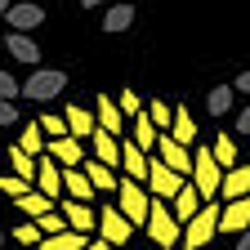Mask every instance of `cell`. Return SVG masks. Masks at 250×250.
Listing matches in <instances>:
<instances>
[{
    "instance_id": "6da1fadb",
    "label": "cell",
    "mask_w": 250,
    "mask_h": 250,
    "mask_svg": "<svg viewBox=\"0 0 250 250\" xmlns=\"http://www.w3.org/2000/svg\"><path fill=\"white\" fill-rule=\"evenodd\" d=\"M219 206H224V197H214V201H201V210L183 224V232H179V246H188V250H201L206 241H214V224H219Z\"/></svg>"
},
{
    "instance_id": "7a4b0ae2",
    "label": "cell",
    "mask_w": 250,
    "mask_h": 250,
    "mask_svg": "<svg viewBox=\"0 0 250 250\" xmlns=\"http://www.w3.org/2000/svg\"><path fill=\"white\" fill-rule=\"evenodd\" d=\"M143 228H147V237H152L156 246H161V250H174V246H179V232H183V224L170 214V201H161V197H152Z\"/></svg>"
},
{
    "instance_id": "3957f363",
    "label": "cell",
    "mask_w": 250,
    "mask_h": 250,
    "mask_svg": "<svg viewBox=\"0 0 250 250\" xmlns=\"http://www.w3.org/2000/svg\"><path fill=\"white\" fill-rule=\"evenodd\" d=\"M147 206H152V192L143 188V179H116V210L130 219L134 228H143V219H147Z\"/></svg>"
},
{
    "instance_id": "277c9868",
    "label": "cell",
    "mask_w": 250,
    "mask_h": 250,
    "mask_svg": "<svg viewBox=\"0 0 250 250\" xmlns=\"http://www.w3.org/2000/svg\"><path fill=\"white\" fill-rule=\"evenodd\" d=\"M62 89H67V72H58V67H36L18 85V94L31 99V103H49V99H58Z\"/></svg>"
},
{
    "instance_id": "5b68a950",
    "label": "cell",
    "mask_w": 250,
    "mask_h": 250,
    "mask_svg": "<svg viewBox=\"0 0 250 250\" xmlns=\"http://www.w3.org/2000/svg\"><path fill=\"white\" fill-rule=\"evenodd\" d=\"M219 179H224V166H219L214 152L201 143V147L192 152V188L201 192V201H214V197H219Z\"/></svg>"
},
{
    "instance_id": "8992f818",
    "label": "cell",
    "mask_w": 250,
    "mask_h": 250,
    "mask_svg": "<svg viewBox=\"0 0 250 250\" xmlns=\"http://www.w3.org/2000/svg\"><path fill=\"white\" fill-rule=\"evenodd\" d=\"M179 183H183V174H174V170L161 161V156H152V152H147V179H143L147 192H152V197H161V201H170V197L179 192Z\"/></svg>"
},
{
    "instance_id": "52a82bcc",
    "label": "cell",
    "mask_w": 250,
    "mask_h": 250,
    "mask_svg": "<svg viewBox=\"0 0 250 250\" xmlns=\"http://www.w3.org/2000/svg\"><path fill=\"white\" fill-rule=\"evenodd\" d=\"M152 152L161 156V161H166V166H170L174 174H183V179L192 174V147H183V143H179V139H170L166 130L156 134V147H152Z\"/></svg>"
},
{
    "instance_id": "ba28073f",
    "label": "cell",
    "mask_w": 250,
    "mask_h": 250,
    "mask_svg": "<svg viewBox=\"0 0 250 250\" xmlns=\"http://www.w3.org/2000/svg\"><path fill=\"white\" fill-rule=\"evenodd\" d=\"M250 224V192H241V197H228L224 206H219V232H228V237H237L241 228Z\"/></svg>"
},
{
    "instance_id": "9c48e42d",
    "label": "cell",
    "mask_w": 250,
    "mask_h": 250,
    "mask_svg": "<svg viewBox=\"0 0 250 250\" xmlns=\"http://www.w3.org/2000/svg\"><path fill=\"white\" fill-rule=\"evenodd\" d=\"M99 237H107L112 246H125V241L134 237V224H130L116 206H107V210H99Z\"/></svg>"
},
{
    "instance_id": "30bf717a",
    "label": "cell",
    "mask_w": 250,
    "mask_h": 250,
    "mask_svg": "<svg viewBox=\"0 0 250 250\" xmlns=\"http://www.w3.org/2000/svg\"><path fill=\"white\" fill-rule=\"evenodd\" d=\"M31 183H36L49 201H58V192H62V170H58L54 156H45V152L36 156V179H31Z\"/></svg>"
},
{
    "instance_id": "8fae6325",
    "label": "cell",
    "mask_w": 250,
    "mask_h": 250,
    "mask_svg": "<svg viewBox=\"0 0 250 250\" xmlns=\"http://www.w3.org/2000/svg\"><path fill=\"white\" fill-rule=\"evenodd\" d=\"M197 210H201V192L192 188V179H183V183H179V192L170 197V214L179 219V224H188Z\"/></svg>"
},
{
    "instance_id": "7c38bea8",
    "label": "cell",
    "mask_w": 250,
    "mask_h": 250,
    "mask_svg": "<svg viewBox=\"0 0 250 250\" xmlns=\"http://www.w3.org/2000/svg\"><path fill=\"white\" fill-rule=\"evenodd\" d=\"M62 219H67V228H81V232H94V228H99L94 206H89V201H76V197L62 201Z\"/></svg>"
},
{
    "instance_id": "4fadbf2b",
    "label": "cell",
    "mask_w": 250,
    "mask_h": 250,
    "mask_svg": "<svg viewBox=\"0 0 250 250\" xmlns=\"http://www.w3.org/2000/svg\"><path fill=\"white\" fill-rule=\"evenodd\" d=\"M45 147H49V156H54L58 166H81V161H85V147H81V139H76V134H62V139H49Z\"/></svg>"
},
{
    "instance_id": "5bb4252c",
    "label": "cell",
    "mask_w": 250,
    "mask_h": 250,
    "mask_svg": "<svg viewBox=\"0 0 250 250\" xmlns=\"http://www.w3.org/2000/svg\"><path fill=\"white\" fill-rule=\"evenodd\" d=\"M94 116H99V125H103V130H112V134L125 130V112H121L116 99H107V94H94Z\"/></svg>"
},
{
    "instance_id": "9a60e30c",
    "label": "cell",
    "mask_w": 250,
    "mask_h": 250,
    "mask_svg": "<svg viewBox=\"0 0 250 250\" xmlns=\"http://www.w3.org/2000/svg\"><path fill=\"white\" fill-rule=\"evenodd\" d=\"M5 22H9L14 31H31V27H41V22H45V9H41V5H27V0H22V5H9V9H5Z\"/></svg>"
},
{
    "instance_id": "2e32d148",
    "label": "cell",
    "mask_w": 250,
    "mask_h": 250,
    "mask_svg": "<svg viewBox=\"0 0 250 250\" xmlns=\"http://www.w3.org/2000/svg\"><path fill=\"white\" fill-rule=\"evenodd\" d=\"M5 54H14L18 62H31V67L41 62V45L31 41L27 31H9V36H5Z\"/></svg>"
},
{
    "instance_id": "e0dca14e",
    "label": "cell",
    "mask_w": 250,
    "mask_h": 250,
    "mask_svg": "<svg viewBox=\"0 0 250 250\" xmlns=\"http://www.w3.org/2000/svg\"><path fill=\"white\" fill-rule=\"evenodd\" d=\"M81 170L89 174V183H94V192H116V166H107V161H81Z\"/></svg>"
},
{
    "instance_id": "ac0fdd59",
    "label": "cell",
    "mask_w": 250,
    "mask_h": 250,
    "mask_svg": "<svg viewBox=\"0 0 250 250\" xmlns=\"http://www.w3.org/2000/svg\"><path fill=\"white\" fill-rule=\"evenodd\" d=\"M89 139H94V156H99V161H107V166H121V143H116V134H112V130L94 125V130H89Z\"/></svg>"
},
{
    "instance_id": "d6986e66",
    "label": "cell",
    "mask_w": 250,
    "mask_h": 250,
    "mask_svg": "<svg viewBox=\"0 0 250 250\" xmlns=\"http://www.w3.org/2000/svg\"><path fill=\"white\" fill-rule=\"evenodd\" d=\"M241 192H250V166H228L224 170V179H219V197H241Z\"/></svg>"
},
{
    "instance_id": "ffe728a7",
    "label": "cell",
    "mask_w": 250,
    "mask_h": 250,
    "mask_svg": "<svg viewBox=\"0 0 250 250\" xmlns=\"http://www.w3.org/2000/svg\"><path fill=\"white\" fill-rule=\"evenodd\" d=\"M62 121H67V134H76V139H89V130H94V112L81 107V103L62 107Z\"/></svg>"
},
{
    "instance_id": "44dd1931",
    "label": "cell",
    "mask_w": 250,
    "mask_h": 250,
    "mask_svg": "<svg viewBox=\"0 0 250 250\" xmlns=\"http://www.w3.org/2000/svg\"><path fill=\"white\" fill-rule=\"evenodd\" d=\"M166 134L179 139L183 147H192V143H197V121H192V112H188V107H174V121H170Z\"/></svg>"
},
{
    "instance_id": "7402d4cb",
    "label": "cell",
    "mask_w": 250,
    "mask_h": 250,
    "mask_svg": "<svg viewBox=\"0 0 250 250\" xmlns=\"http://www.w3.org/2000/svg\"><path fill=\"white\" fill-rule=\"evenodd\" d=\"M121 166H125V174L130 179H147V152L130 139V143H121Z\"/></svg>"
},
{
    "instance_id": "603a6c76",
    "label": "cell",
    "mask_w": 250,
    "mask_h": 250,
    "mask_svg": "<svg viewBox=\"0 0 250 250\" xmlns=\"http://www.w3.org/2000/svg\"><path fill=\"white\" fill-rule=\"evenodd\" d=\"M62 192L76 197V201H89V197H94V183H89V174H85V170L67 166V170H62Z\"/></svg>"
},
{
    "instance_id": "cb8c5ba5",
    "label": "cell",
    "mask_w": 250,
    "mask_h": 250,
    "mask_svg": "<svg viewBox=\"0 0 250 250\" xmlns=\"http://www.w3.org/2000/svg\"><path fill=\"white\" fill-rule=\"evenodd\" d=\"M14 206H18L27 219H36V214H45V210H49V206H58V201H49L41 188H27V192H18V197H14Z\"/></svg>"
},
{
    "instance_id": "d4e9b609",
    "label": "cell",
    "mask_w": 250,
    "mask_h": 250,
    "mask_svg": "<svg viewBox=\"0 0 250 250\" xmlns=\"http://www.w3.org/2000/svg\"><path fill=\"white\" fill-rule=\"evenodd\" d=\"M134 27V5L125 0V5H112L107 14H103V31H130Z\"/></svg>"
},
{
    "instance_id": "484cf974",
    "label": "cell",
    "mask_w": 250,
    "mask_h": 250,
    "mask_svg": "<svg viewBox=\"0 0 250 250\" xmlns=\"http://www.w3.org/2000/svg\"><path fill=\"white\" fill-rule=\"evenodd\" d=\"M232 99H237L232 85H214L210 99H206V112H210V116H228V112H232Z\"/></svg>"
},
{
    "instance_id": "4316f807",
    "label": "cell",
    "mask_w": 250,
    "mask_h": 250,
    "mask_svg": "<svg viewBox=\"0 0 250 250\" xmlns=\"http://www.w3.org/2000/svg\"><path fill=\"white\" fill-rule=\"evenodd\" d=\"M156 134H161V130L152 125V116L139 112V116H134V143H139L143 152H152V147H156Z\"/></svg>"
},
{
    "instance_id": "83f0119b",
    "label": "cell",
    "mask_w": 250,
    "mask_h": 250,
    "mask_svg": "<svg viewBox=\"0 0 250 250\" xmlns=\"http://www.w3.org/2000/svg\"><path fill=\"white\" fill-rule=\"evenodd\" d=\"M210 152H214V161L224 166V170L237 166V139H232V134H219V139L210 143Z\"/></svg>"
},
{
    "instance_id": "f1b7e54d",
    "label": "cell",
    "mask_w": 250,
    "mask_h": 250,
    "mask_svg": "<svg viewBox=\"0 0 250 250\" xmlns=\"http://www.w3.org/2000/svg\"><path fill=\"white\" fill-rule=\"evenodd\" d=\"M9 166H14V174L18 179H36V156H31V152H22V147H9Z\"/></svg>"
},
{
    "instance_id": "f546056e",
    "label": "cell",
    "mask_w": 250,
    "mask_h": 250,
    "mask_svg": "<svg viewBox=\"0 0 250 250\" xmlns=\"http://www.w3.org/2000/svg\"><path fill=\"white\" fill-rule=\"evenodd\" d=\"M22 152H31V156H41L45 152V130H41V121H31V125H22V143H18Z\"/></svg>"
},
{
    "instance_id": "4dcf8cb0",
    "label": "cell",
    "mask_w": 250,
    "mask_h": 250,
    "mask_svg": "<svg viewBox=\"0 0 250 250\" xmlns=\"http://www.w3.org/2000/svg\"><path fill=\"white\" fill-rule=\"evenodd\" d=\"M147 116H152V125H156V130H170V121H174V107H170L166 99H152V103H147Z\"/></svg>"
},
{
    "instance_id": "1f68e13d",
    "label": "cell",
    "mask_w": 250,
    "mask_h": 250,
    "mask_svg": "<svg viewBox=\"0 0 250 250\" xmlns=\"http://www.w3.org/2000/svg\"><path fill=\"white\" fill-rule=\"evenodd\" d=\"M36 228H41V237H45V232H58V228H67V219H62V210H54V206H49L45 214H36Z\"/></svg>"
},
{
    "instance_id": "d6a6232c",
    "label": "cell",
    "mask_w": 250,
    "mask_h": 250,
    "mask_svg": "<svg viewBox=\"0 0 250 250\" xmlns=\"http://www.w3.org/2000/svg\"><path fill=\"white\" fill-rule=\"evenodd\" d=\"M116 103H121V112H125V121H130V116H139V112H143V99H139V94H134V89H121V94H116Z\"/></svg>"
},
{
    "instance_id": "836d02e7",
    "label": "cell",
    "mask_w": 250,
    "mask_h": 250,
    "mask_svg": "<svg viewBox=\"0 0 250 250\" xmlns=\"http://www.w3.org/2000/svg\"><path fill=\"white\" fill-rule=\"evenodd\" d=\"M27 179H18V174H0V197H18V192H27Z\"/></svg>"
},
{
    "instance_id": "e575fe53",
    "label": "cell",
    "mask_w": 250,
    "mask_h": 250,
    "mask_svg": "<svg viewBox=\"0 0 250 250\" xmlns=\"http://www.w3.org/2000/svg\"><path fill=\"white\" fill-rule=\"evenodd\" d=\"M14 241H22V246H36V241H41V228H36V219L18 224V228H14Z\"/></svg>"
},
{
    "instance_id": "d590c367",
    "label": "cell",
    "mask_w": 250,
    "mask_h": 250,
    "mask_svg": "<svg viewBox=\"0 0 250 250\" xmlns=\"http://www.w3.org/2000/svg\"><path fill=\"white\" fill-rule=\"evenodd\" d=\"M41 130H45L49 139H62V134H67V121H62V116H54V112H49V116H41Z\"/></svg>"
},
{
    "instance_id": "8d00e7d4",
    "label": "cell",
    "mask_w": 250,
    "mask_h": 250,
    "mask_svg": "<svg viewBox=\"0 0 250 250\" xmlns=\"http://www.w3.org/2000/svg\"><path fill=\"white\" fill-rule=\"evenodd\" d=\"M0 99H18V81H14L5 67H0Z\"/></svg>"
},
{
    "instance_id": "74e56055",
    "label": "cell",
    "mask_w": 250,
    "mask_h": 250,
    "mask_svg": "<svg viewBox=\"0 0 250 250\" xmlns=\"http://www.w3.org/2000/svg\"><path fill=\"white\" fill-rule=\"evenodd\" d=\"M18 121V107H14V99H0V125H14Z\"/></svg>"
},
{
    "instance_id": "f35d334b",
    "label": "cell",
    "mask_w": 250,
    "mask_h": 250,
    "mask_svg": "<svg viewBox=\"0 0 250 250\" xmlns=\"http://www.w3.org/2000/svg\"><path fill=\"white\" fill-rule=\"evenodd\" d=\"M237 134H250V107H241V116H237Z\"/></svg>"
},
{
    "instance_id": "ab89813d",
    "label": "cell",
    "mask_w": 250,
    "mask_h": 250,
    "mask_svg": "<svg viewBox=\"0 0 250 250\" xmlns=\"http://www.w3.org/2000/svg\"><path fill=\"white\" fill-rule=\"evenodd\" d=\"M237 250H250V224H246V228L237 232Z\"/></svg>"
},
{
    "instance_id": "60d3db41",
    "label": "cell",
    "mask_w": 250,
    "mask_h": 250,
    "mask_svg": "<svg viewBox=\"0 0 250 250\" xmlns=\"http://www.w3.org/2000/svg\"><path fill=\"white\" fill-rule=\"evenodd\" d=\"M237 94H250V72H241V76H237Z\"/></svg>"
},
{
    "instance_id": "b9f144b4",
    "label": "cell",
    "mask_w": 250,
    "mask_h": 250,
    "mask_svg": "<svg viewBox=\"0 0 250 250\" xmlns=\"http://www.w3.org/2000/svg\"><path fill=\"white\" fill-rule=\"evenodd\" d=\"M94 5H103V0H81V9H94Z\"/></svg>"
},
{
    "instance_id": "7bdbcfd3",
    "label": "cell",
    "mask_w": 250,
    "mask_h": 250,
    "mask_svg": "<svg viewBox=\"0 0 250 250\" xmlns=\"http://www.w3.org/2000/svg\"><path fill=\"white\" fill-rule=\"evenodd\" d=\"M9 5H14V0H0V14H5V9H9Z\"/></svg>"
},
{
    "instance_id": "ee69618b",
    "label": "cell",
    "mask_w": 250,
    "mask_h": 250,
    "mask_svg": "<svg viewBox=\"0 0 250 250\" xmlns=\"http://www.w3.org/2000/svg\"><path fill=\"white\" fill-rule=\"evenodd\" d=\"M0 246H5V228H0Z\"/></svg>"
},
{
    "instance_id": "f6af8a7d",
    "label": "cell",
    "mask_w": 250,
    "mask_h": 250,
    "mask_svg": "<svg viewBox=\"0 0 250 250\" xmlns=\"http://www.w3.org/2000/svg\"><path fill=\"white\" fill-rule=\"evenodd\" d=\"M0 54H5V36H0Z\"/></svg>"
}]
</instances>
